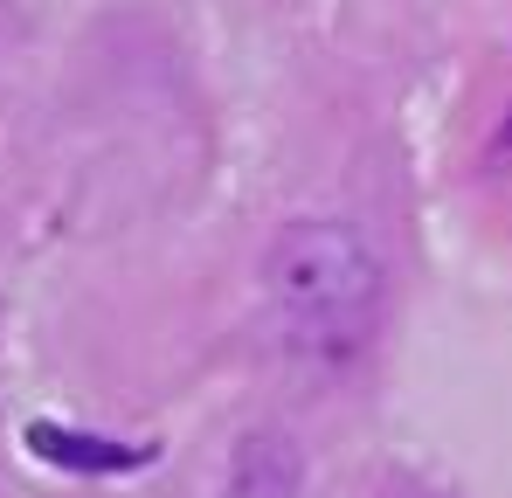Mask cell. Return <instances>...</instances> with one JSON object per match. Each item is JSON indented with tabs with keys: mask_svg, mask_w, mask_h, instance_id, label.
<instances>
[{
	"mask_svg": "<svg viewBox=\"0 0 512 498\" xmlns=\"http://www.w3.org/2000/svg\"><path fill=\"white\" fill-rule=\"evenodd\" d=\"M270 284L305 346H353L374 319V256L353 229L305 222L270 256Z\"/></svg>",
	"mask_w": 512,
	"mask_h": 498,
	"instance_id": "obj_1",
	"label": "cell"
}]
</instances>
